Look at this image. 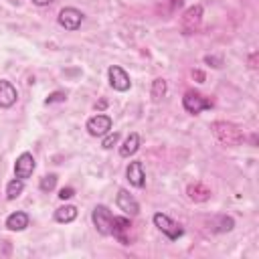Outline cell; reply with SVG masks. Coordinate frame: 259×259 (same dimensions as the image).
Masks as SVG:
<instances>
[{"mask_svg": "<svg viewBox=\"0 0 259 259\" xmlns=\"http://www.w3.org/2000/svg\"><path fill=\"white\" fill-rule=\"evenodd\" d=\"M36 6H47V4H51V2H55V0H32Z\"/></svg>", "mask_w": 259, "mask_h": 259, "instance_id": "4316f807", "label": "cell"}, {"mask_svg": "<svg viewBox=\"0 0 259 259\" xmlns=\"http://www.w3.org/2000/svg\"><path fill=\"white\" fill-rule=\"evenodd\" d=\"M34 158H32V154H28V152H24V154H20L18 158H16V164H14V174H16V178H20V180H26L32 172H34Z\"/></svg>", "mask_w": 259, "mask_h": 259, "instance_id": "30bf717a", "label": "cell"}, {"mask_svg": "<svg viewBox=\"0 0 259 259\" xmlns=\"http://www.w3.org/2000/svg\"><path fill=\"white\" fill-rule=\"evenodd\" d=\"M91 219H93V225L95 229L101 233V235H111V221H113V214L111 210L105 206V204H97L91 212Z\"/></svg>", "mask_w": 259, "mask_h": 259, "instance_id": "3957f363", "label": "cell"}, {"mask_svg": "<svg viewBox=\"0 0 259 259\" xmlns=\"http://www.w3.org/2000/svg\"><path fill=\"white\" fill-rule=\"evenodd\" d=\"M105 105H107V101H105V99H101V101H99V103H97V107H99V109H103V107H105Z\"/></svg>", "mask_w": 259, "mask_h": 259, "instance_id": "83f0119b", "label": "cell"}, {"mask_svg": "<svg viewBox=\"0 0 259 259\" xmlns=\"http://www.w3.org/2000/svg\"><path fill=\"white\" fill-rule=\"evenodd\" d=\"M117 140H119V134L117 132H113V134H105V138H103V142H101V146L105 148V150H109V148H113L115 144H117Z\"/></svg>", "mask_w": 259, "mask_h": 259, "instance_id": "44dd1931", "label": "cell"}, {"mask_svg": "<svg viewBox=\"0 0 259 259\" xmlns=\"http://www.w3.org/2000/svg\"><path fill=\"white\" fill-rule=\"evenodd\" d=\"M107 77H109V85L115 89V91H127L132 87V81H130V75L119 67V65H111L107 69Z\"/></svg>", "mask_w": 259, "mask_h": 259, "instance_id": "52a82bcc", "label": "cell"}, {"mask_svg": "<svg viewBox=\"0 0 259 259\" xmlns=\"http://www.w3.org/2000/svg\"><path fill=\"white\" fill-rule=\"evenodd\" d=\"M186 194L194 202H204V200L210 198V188L206 184H202V182H192V184H188Z\"/></svg>", "mask_w": 259, "mask_h": 259, "instance_id": "4fadbf2b", "label": "cell"}, {"mask_svg": "<svg viewBox=\"0 0 259 259\" xmlns=\"http://www.w3.org/2000/svg\"><path fill=\"white\" fill-rule=\"evenodd\" d=\"M255 63H257V53H253V55L249 57V67H251V69H255V67H257Z\"/></svg>", "mask_w": 259, "mask_h": 259, "instance_id": "484cf974", "label": "cell"}, {"mask_svg": "<svg viewBox=\"0 0 259 259\" xmlns=\"http://www.w3.org/2000/svg\"><path fill=\"white\" fill-rule=\"evenodd\" d=\"M111 130V117L105 113H97L87 119V132L91 136H105Z\"/></svg>", "mask_w": 259, "mask_h": 259, "instance_id": "9c48e42d", "label": "cell"}, {"mask_svg": "<svg viewBox=\"0 0 259 259\" xmlns=\"http://www.w3.org/2000/svg\"><path fill=\"white\" fill-rule=\"evenodd\" d=\"M83 22V12L73 8V6H67L59 12V24L65 28V30H77Z\"/></svg>", "mask_w": 259, "mask_h": 259, "instance_id": "8992f818", "label": "cell"}, {"mask_svg": "<svg viewBox=\"0 0 259 259\" xmlns=\"http://www.w3.org/2000/svg\"><path fill=\"white\" fill-rule=\"evenodd\" d=\"M166 89H168V85H166V81H164L162 77L154 79V81H152V91H150L152 99H154V101H160V99L166 95Z\"/></svg>", "mask_w": 259, "mask_h": 259, "instance_id": "d6986e66", "label": "cell"}, {"mask_svg": "<svg viewBox=\"0 0 259 259\" xmlns=\"http://www.w3.org/2000/svg\"><path fill=\"white\" fill-rule=\"evenodd\" d=\"M138 150H140V136H138L136 132H132V134L125 138V142L121 144L119 156H121V158H130V156H134Z\"/></svg>", "mask_w": 259, "mask_h": 259, "instance_id": "9a60e30c", "label": "cell"}, {"mask_svg": "<svg viewBox=\"0 0 259 259\" xmlns=\"http://www.w3.org/2000/svg\"><path fill=\"white\" fill-rule=\"evenodd\" d=\"M73 196H75V190H73L71 186L59 190V198H61V200H69V198H73Z\"/></svg>", "mask_w": 259, "mask_h": 259, "instance_id": "603a6c76", "label": "cell"}, {"mask_svg": "<svg viewBox=\"0 0 259 259\" xmlns=\"http://www.w3.org/2000/svg\"><path fill=\"white\" fill-rule=\"evenodd\" d=\"M192 77H194L198 83H202V81H204V73H202V71H198V69H196V71H192Z\"/></svg>", "mask_w": 259, "mask_h": 259, "instance_id": "d4e9b609", "label": "cell"}, {"mask_svg": "<svg viewBox=\"0 0 259 259\" xmlns=\"http://www.w3.org/2000/svg\"><path fill=\"white\" fill-rule=\"evenodd\" d=\"M130 221L125 219V217H113V221H111V235L113 237H117L123 245H127V237H125V233L130 231Z\"/></svg>", "mask_w": 259, "mask_h": 259, "instance_id": "5bb4252c", "label": "cell"}, {"mask_svg": "<svg viewBox=\"0 0 259 259\" xmlns=\"http://www.w3.org/2000/svg\"><path fill=\"white\" fill-rule=\"evenodd\" d=\"M55 186H57V174H45V176L40 178L38 188H40L42 192H51Z\"/></svg>", "mask_w": 259, "mask_h": 259, "instance_id": "ffe728a7", "label": "cell"}, {"mask_svg": "<svg viewBox=\"0 0 259 259\" xmlns=\"http://www.w3.org/2000/svg\"><path fill=\"white\" fill-rule=\"evenodd\" d=\"M210 130H212V136L225 146H241L245 142L243 130L239 125L231 123V121H223V119L221 121H212Z\"/></svg>", "mask_w": 259, "mask_h": 259, "instance_id": "6da1fadb", "label": "cell"}, {"mask_svg": "<svg viewBox=\"0 0 259 259\" xmlns=\"http://www.w3.org/2000/svg\"><path fill=\"white\" fill-rule=\"evenodd\" d=\"M125 176H127V180H130V184H132V186H136V188H142V186L146 184L144 164H142L140 160H136V162H130V166H127V170H125Z\"/></svg>", "mask_w": 259, "mask_h": 259, "instance_id": "8fae6325", "label": "cell"}, {"mask_svg": "<svg viewBox=\"0 0 259 259\" xmlns=\"http://www.w3.org/2000/svg\"><path fill=\"white\" fill-rule=\"evenodd\" d=\"M154 225H156L170 241H176L178 237H182V227H180L176 221H172L168 214H164V212H156V214H154Z\"/></svg>", "mask_w": 259, "mask_h": 259, "instance_id": "277c9868", "label": "cell"}, {"mask_svg": "<svg viewBox=\"0 0 259 259\" xmlns=\"http://www.w3.org/2000/svg\"><path fill=\"white\" fill-rule=\"evenodd\" d=\"M65 99H67L65 91H53V93L45 99V103H47V105H53V103H61V101H65Z\"/></svg>", "mask_w": 259, "mask_h": 259, "instance_id": "7402d4cb", "label": "cell"}, {"mask_svg": "<svg viewBox=\"0 0 259 259\" xmlns=\"http://www.w3.org/2000/svg\"><path fill=\"white\" fill-rule=\"evenodd\" d=\"M115 204L119 210H123V214H130V217H136L140 212V204L138 200L125 190V188H119L117 190V196H115Z\"/></svg>", "mask_w": 259, "mask_h": 259, "instance_id": "ba28073f", "label": "cell"}, {"mask_svg": "<svg viewBox=\"0 0 259 259\" xmlns=\"http://www.w3.org/2000/svg\"><path fill=\"white\" fill-rule=\"evenodd\" d=\"M182 105H184V109H186L188 113L196 115V113H200V111H204V109H210V107H212V101H210L208 97L200 95L198 91H186L184 97H182Z\"/></svg>", "mask_w": 259, "mask_h": 259, "instance_id": "7a4b0ae2", "label": "cell"}, {"mask_svg": "<svg viewBox=\"0 0 259 259\" xmlns=\"http://www.w3.org/2000/svg\"><path fill=\"white\" fill-rule=\"evenodd\" d=\"M75 219H77V208L73 204H65V206L55 210V221L57 223H71Z\"/></svg>", "mask_w": 259, "mask_h": 259, "instance_id": "e0dca14e", "label": "cell"}, {"mask_svg": "<svg viewBox=\"0 0 259 259\" xmlns=\"http://www.w3.org/2000/svg\"><path fill=\"white\" fill-rule=\"evenodd\" d=\"M22 190H24V180L14 178V180H10L6 184V198L8 200H14V198H18L22 194Z\"/></svg>", "mask_w": 259, "mask_h": 259, "instance_id": "ac0fdd59", "label": "cell"}, {"mask_svg": "<svg viewBox=\"0 0 259 259\" xmlns=\"http://www.w3.org/2000/svg\"><path fill=\"white\" fill-rule=\"evenodd\" d=\"M18 99V91L16 87L6 81V79H0V107H12Z\"/></svg>", "mask_w": 259, "mask_h": 259, "instance_id": "7c38bea8", "label": "cell"}, {"mask_svg": "<svg viewBox=\"0 0 259 259\" xmlns=\"http://www.w3.org/2000/svg\"><path fill=\"white\" fill-rule=\"evenodd\" d=\"M200 20H202V6H200V4H194V6L186 8L184 14H182V18H180V24H182L184 34L194 32V30L198 28Z\"/></svg>", "mask_w": 259, "mask_h": 259, "instance_id": "5b68a950", "label": "cell"}, {"mask_svg": "<svg viewBox=\"0 0 259 259\" xmlns=\"http://www.w3.org/2000/svg\"><path fill=\"white\" fill-rule=\"evenodd\" d=\"M6 227H8L10 231H24V229L28 227V214L22 212V210H16V212L8 214Z\"/></svg>", "mask_w": 259, "mask_h": 259, "instance_id": "2e32d148", "label": "cell"}, {"mask_svg": "<svg viewBox=\"0 0 259 259\" xmlns=\"http://www.w3.org/2000/svg\"><path fill=\"white\" fill-rule=\"evenodd\" d=\"M204 63H212V67H221V65H223V61H221L219 57H210V55L204 57Z\"/></svg>", "mask_w": 259, "mask_h": 259, "instance_id": "cb8c5ba5", "label": "cell"}]
</instances>
